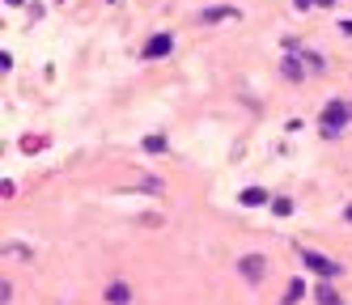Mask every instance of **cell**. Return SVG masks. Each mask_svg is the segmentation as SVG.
Returning a JSON list of instances; mask_svg holds the SVG:
<instances>
[{
  "mask_svg": "<svg viewBox=\"0 0 352 305\" xmlns=\"http://www.w3.org/2000/svg\"><path fill=\"white\" fill-rule=\"evenodd\" d=\"M352 119V102H340V98H331L322 106V115H318V127H322V140H336L340 132H344V123Z\"/></svg>",
  "mask_w": 352,
  "mask_h": 305,
  "instance_id": "obj_1",
  "label": "cell"
},
{
  "mask_svg": "<svg viewBox=\"0 0 352 305\" xmlns=\"http://www.w3.org/2000/svg\"><path fill=\"white\" fill-rule=\"evenodd\" d=\"M297 254H301V267H306V271H314V275H322V280H336V275H344V267H340L336 259H327V254H318V250H301V246H297Z\"/></svg>",
  "mask_w": 352,
  "mask_h": 305,
  "instance_id": "obj_2",
  "label": "cell"
},
{
  "mask_svg": "<svg viewBox=\"0 0 352 305\" xmlns=\"http://www.w3.org/2000/svg\"><path fill=\"white\" fill-rule=\"evenodd\" d=\"M238 275L246 280V284H263L267 259H263V254H242V259H238Z\"/></svg>",
  "mask_w": 352,
  "mask_h": 305,
  "instance_id": "obj_3",
  "label": "cell"
},
{
  "mask_svg": "<svg viewBox=\"0 0 352 305\" xmlns=\"http://www.w3.org/2000/svg\"><path fill=\"white\" fill-rule=\"evenodd\" d=\"M174 51V34H148V43L140 47V56L144 60H162V56H170Z\"/></svg>",
  "mask_w": 352,
  "mask_h": 305,
  "instance_id": "obj_4",
  "label": "cell"
},
{
  "mask_svg": "<svg viewBox=\"0 0 352 305\" xmlns=\"http://www.w3.org/2000/svg\"><path fill=\"white\" fill-rule=\"evenodd\" d=\"M280 72H285V81H293V85H297L301 76H310V64L301 60V56H293V51H289V60H285V68H280Z\"/></svg>",
  "mask_w": 352,
  "mask_h": 305,
  "instance_id": "obj_5",
  "label": "cell"
},
{
  "mask_svg": "<svg viewBox=\"0 0 352 305\" xmlns=\"http://www.w3.org/2000/svg\"><path fill=\"white\" fill-rule=\"evenodd\" d=\"M230 17H238L234 5H212V9L199 13V25H217V21H230Z\"/></svg>",
  "mask_w": 352,
  "mask_h": 305,
  "instance_id": "obj_6",
  "label": "cell"
},
{
  "mask_svg": "<svg viewBox=\"0 0 352 305\" xmlns=\"http://www.w3.org/2000/svg\"><path fill=\"white\" fill-rule=\"evenodd\" d=\"M107 301L111 305H132V289L123 284V280H115V284H107Z\"/></svg>",
  "mask_w": 352,
  "mask_h": 305,
  "instance_id": "obj_7",
  "label": "cell"
},
{
  "mask_svg": "<svg viewBox=\"0 0 352 305\" xmlns=\"http://www.w3.org/2000/svg\"><path fill=\"white\" fill-rule=\"evenodd\" d=\"M238 199L246 203V208H255V203H267V191H263V187H246Z\"/></svg>",
  "mask_w": 352,
  "mask_h": 305,
  "instance_id": "obj_8",
  "label": "cell"
},
{
  "mask_svg": "<svg viewBox=\"0 0 352 305\" xmlns=\"http://www.w3.org/2000/svg\"><path fill=\"white\" fill-rule=\"evenodd\" d=\"M140 144H144V152H166V148H170V140H166L162 132H153V136H144Z\"/></svg>",
  "mask_w": 352,
  "mask_h": 305,
  "instance_id": "obj_9",
  "label": "cell"
},
{
  "mask_svg": "<svg viewBox=\"0 0 352 305\" xmlns=\"http://www.w3.org/2000/svg\"><path fill=\"white\" fill-rule=\"evenodd\" d=\"M318 305H344V297H340V293L331 289V280H327V284L318 289Z\"/></svg>",
  "mask_w": 352,
  "mask_h": 305,
  "instance_id": "obj_10",
  "label": "cell"
},
{
  "mask_svg": "<svg viewBox=\"0 0 352 305\" xmlns=\"http://www.w3.org/2000/svg\"><path fill=\"white\" fill-rule=\"evenodd\" d=\"M301 297H306V284H301V280H293V284L285 289V305H297Z\"/></svg>",
  "mask_w": 352,
  "mask_h": 305,
  "instance_id": "obj_11",
  "label": "cell"
},
{
  "mask_svg": "<svg viewBox=\"0 0 352 305\" xmlns=\"http://www.w3.org/2000/svg\"><path fill=\"white\" fill-rule=\"evenodd\" d=\"M272 212H276V216H289V212H293V199L276 195V199H272Z\"/></svg>",
  "mask_w": 352,
  "mask_h": 305,
  "instance_id": "obj_12",
  "label": "cell"
},
{
  "mask_svg": "<svg viewBox=\"0 0 352 305\" xmlns=\"http://www.w3.org/2000/svg\"><path fill=\"white\" fill-rule=\"evenodd\" d=\"M47 144V136H26V140H21V152H38Z\"/></svg>",
  "mask_w": 352,
  "mask_h": 305,
  "instance_id": "obj_13",
  "label": "cell"
},
{
  "mask_svg": "<svg viewBox=\"0 0 352 305\" xmlns=\"http://www.w3.org/2000/svg\"><path fill=\"white\" fill-rule=\"evenodd\" d=\"M297 9H318V0H293Z\"/></svg>",
  "mask_w": 352,
  "mask_h": 305,
  "instance_id": "obj_14",
  "label": "cell"
},
{
  "mask_svg": "<svg viewBox=\"0 0 352 305\" xmlns=\"http://www.w3.org/2000/svg\"><path fill=\"white\" fill-rule=\"evenodd\" d=\"M340 30H344V34H348V38H352V21H344V25H340Z\"/></svg>",
  "mask_w": 352,
  "mask_h": 305,
  "instance_id": "obj_15",
  "label": "cell"
},
{
  "mask_svg": "<svg viewBox=\"0 0 352 305\" xmlns=\"http://www.w3.org/2000/svg\"><path fill=\"white\" fill-rule=\"evenodd\" d=\"M336 5V0H318V9H331Z\"/></svg>",
  "mask_w": 352,
  "mask_h": 305,
  "instance_id": "obj_16",
  "label": "cell"
},
{
  "mask_svg": "<svg viewBox=\"0 0 352 305\" xmlns=\"http://www.w3.org/2000/svg\"><path fill=\"white\" fill-rule=\"evenodd\" d=\"M344 216H348V221H352V203H348V212H344Z\"/></svg>",
  "mask_w": 352,
  "mask_h": 305,
  "instance_id": "obj_17",
  "label": "cell"
},
{
  "mask_svg": "<svg viewBox=\"0 0 352 305\" xmlns=\"http://www.w3.org/2000/svg\"><path fill=\"white\" fill-rule=\"evenodd\" d=\"M107 5H115V0H107Z\"/></svg>",
  "mask_w": 352,
  "mask_h": 305,
  "instance_id": "obj_18",
  "label": "cell"
}]
</instances>
